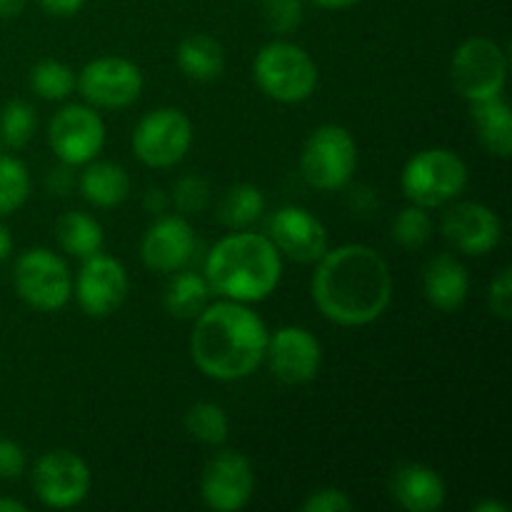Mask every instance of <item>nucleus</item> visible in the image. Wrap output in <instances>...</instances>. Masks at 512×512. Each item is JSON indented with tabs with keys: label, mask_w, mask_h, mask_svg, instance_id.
Returning a JSON list of instances; mask_svg holds the SVG:
<instances>
[{
	"label": "nucleus",
	"mask_w": 512,
	"mask_h": 512,
	"mask_svg": "<svg viewBox=\"0 0 512 512\" xmlns=\"http://www.w3.org/2000/svg\"><path fill=\"white\" fill-rule=\"evenodd\" d=\"M23 503H18V500H0V512H25Z\"/></svg>",
	"instance_id": "44"
},
{
	"label": "nucleus",
	"mask_w": 512,
	"mask_h": 512,
	"mask_svg": "<svg viewBox=\"0 0 512 512\" xmlns=\"http://www.w3.org/2000/svg\"><path fill=\"white\" fill-rule=\"evenodd\" d=\"M128 290V273L118 260L100 253L85 258L78 273V283H75V295L85 313L93 318H105V315L115 313L128 298Z\"/></svg>",
	"instance_id": "15"
},
{
	"label": "nucleus",
	"mask_w": 512,
	"mask_h": 512,
	"mask_svg": "<svg viewBox=\"0 0 512 512\" xmlns=\"http://www.w3.org/2000/svg\"><path fill=\"white\" fill-rule=\"evenodd\" d=\"M10 250H13V240H10L8 230H5L3 225H0V260L8 258Z\"/></svg>",
	"instance_id": "42"
},
{
	"label": "nucleus",
	"mask_w": 512,
	"mask_h": 512,
	"mask_svg": "<svg viewBox=\"0 0 512 512\" xmlns=\"http://www.w3.org/2000/svg\"><path fill=\"white\" fill-rule=\"evenodd\" d=\"M353 510V500L343 493V490L325 488L315 490L305 498L303 512H348Z\"/></svg>",
	"instance_id": "35"
},
{
	"label": "nucleus",
	"mask_w": 512,
	"mask_h": 512,
	"mask_svg": "<svg viewBox=\"0 0 512 512\" xmlns=\"http://www.w3.org/2000/svg\"><path fill=\"white\" fill-rule=\"evenodd\" d=\"M33 488L48 508H75L90 490L88 463L70 450L45 453L35 465Z\"/></svg>",
	"instance_id": "11"
},
{
	"label": "nucleus",
	"mask_w": 512,
	"mask_h": 512,
	"mask_svg": "<svg viewBox=\"0 0 512 512\" xmlns=\"http://www.w3.org/2000/svg\"><path fill=\"white\" fill-rule=\"evenodd\" d=\"M443 233L460 253L485 255L500 243L503 225L483 203H458L445 213Z\"/></svg>",
	"instance_id": "18"
},
{
	"label": "nucleus",
	"mask_w": 512,
	"mask_h": 512,
	"mask_svg": "<svg viewBox=\"0 0 512 512\" xmlns=\"http://www.w3.org/2000/svg\"><path fill=\"white\" fill-rule=\"evenodd\" d=\"M75 85L90 105L115 110L138 100L143 90V75L133 60L110 55L85 65Z\"/></svg>",
	"instance_id": "10"
},
{
	"label": "nucleus",
	"mask_w": 512,
	"mask_h": 512,
	"mask_svg": "<svg viewBox=\"0 0 512 512\" xmlns=\"http://www.w3.org/2000/svg\"><path fill=\"white\" fill-rule=\"evenodd\" d=\"M48 183H50V188L55 190V193L63 195L65 190H68V185H70V175H68V170H65V168L53 170V175H50V178H48Z\"/></svg>",
	"instance_id": "38"
},
{
	"label": "nucleus",
	"mask_w": 512,
	"mask_h": 512,
	"mask_svg": "<svg viewBox=\"0 0 512 512\" xmlns=\"http://www.w3.org/2000/svg\"><path fill=\"white\" fill-rule=\"evenodd\" d=\"M270 370L275 378L285 385H303L318 375L320 343L313 333L298 325H285L275 330L273 338H268V350H265Z\"/></svg>",
	"instance_id": "14"
},
{
	"label": "nucleus",
	"mask_w": 512,
	"mask_h": 512,
	"mask_svg": "<svg viewBox=\"0 0 512 512\" xmlns=\"http://www.w3.org/2000/svg\"><path fill=\"white\" fill-rule=\"evenodd\" d=\"M210 285L198 273H178L165 290V308L175 318H198L208 305Z\"/></svg>",
	"instance_id": "25"
},
{
	"label": "nucleus",
	"mask_w": 512,
	"mask_h": 512,
	"mask_svg": "<svg viewBox=\"0 0 512 512\" xmlns=\"http://www.w3.org/2000/svg\"><path fill=\"white\" fill-rule=\"evenodd\" d=\"M265 208V198L255 185L240 183L225 193L223 203H220V220L223 225L233 230H243L253 225L260 218Z\"/></svg>",
	"instance_id": "26"
},
{
	"label": "nucleus",
	"mask_w": 512,
	"mask_h": 512,
	"mask_svg": "<svg viewBox=\"0 0 512 512\" xmlns=\"http://www.w3.org/2000/svg\"><path fill=\"white\" fill-rule=\"evenodd\" d=\"M55 235L65 253L75 255V258H93L103 248V230H100L98 220L80 210L60 215L55 223Z\"/></svg>",
	"instance_id": "24"
},
{
	"label": "nucleus",
	"mask_w": 512,
	"mask_h": 512,
	"mask_svg": "<svg viewBox=\"0 0 512 512\" xmlns=\"http://www.w3.org/2000/svg\"><path fill=\"white\" fill-rule=\"evenodd\" d=\"M145 208L148 210H153L155 215H160L163 213V208H165V195H163V190H148V195H145Z\"/></svg>",
	"instance_id": "39"
},
{
	"label": "nucleus",
	"mask_w": 512,
	"mask_h": 512,
	"mask_svg": "<svg viewBox=\"0 0 512 512\" xmlns=\"http://www.w3.org/2000/svg\"><path fill=\"white\" fill-rule=\"evenodd\" d=\"M195 250V233L180 215H163L148 228L143 238V263L158 273H175L190 263Z\"/></svg>",
	"instance_id": "17"
},
{
	"label": "nucleus",
	"mask_w": 512,
	"mask_h": 512,
	"mask_svg": "<svg viewBox=\"0 0 512 512\" xmlns=\"http://www.w3.org/2000/svg\"><path fill=\"white\" fill-rule=\"evenodd\" d=\"M260 90L280 103H300L313 95L318 85V68L300 45L275 40L260 48L253 65Z\"/></svg>",
	"instance_id": "5"
},
{
	"label": "nucleus",
	"mask_w": 512,
	"mask_h": 512,
	"mask_svg": "<svg viewBox=\"0 0 512 512\" xmlns=\"http://www.w3.org/2000/svg\"><path fill=\"white\" fill-rule=\"evenodd\" d=\"M25 453L18 443L0 438V480H13L23 475Z\"/></svg>",
	"instance_id": "36"
},
{
	"label": "nucleus",
	"mask_w": 512,
	"mask_h": 512,
	"mask_svg": "<svg viewBox=\"0 0 512 512\" xmlns=\"http://www.w3.org/2000/svg\"><path fill=\"white\" fill-rule=\"evenodd\" d=\"M263 13L275 33H290L298 28L303 8H300V0H263Z\"/></svg>",
	"instance_id": "33"
},
{
	"label": "nucleus",
	"mask_w": 512,
	"mask_h": 512,
	"mask_svg": "<svg viewBox=\"0 0 512 512\" xmlns=\"http://www.w3.org/2000/svg\"><path fill=\"white\" fill-rule=\"evenodd\" d=\"M53 153L65 165H88L105 143V125L93 108L65 105L48 125Z\"/></svg>",
	"instance_id": "12"
},
{
	"label": "nucleus",
	"mask_w": 512,
	"mask_h": 512,
	"mask_svg": "<svg viewBox=\"0 0 512 512\" xmlns=\"http://www.w3.org/2000/svg\"><path fill=\"white\" fill-rule=\"evenodd\" d=\"M185 428L205 445H223L230 435L228 415L215 403H198L185 415Z\"/></svg>",
	"instance_id": "27"
},
{
	"label": "nucleus",
	"mask_w": 512,
	"mask_h": 512,
	"mask_svg": "<svg viewBox=\"0 0 512 512\" xmlns=\"http://www.w3.org/2000/svg\"><path fill=\"white\" fill-rule=\"evenodd\" d=\"M35 133V110L23 100H10L0 113V138L8 148H23Z\"/></svg>",
	"instance_id": "30"
},
{
	"label": "nucleus",
	"mask_w": 512,
	"mask_h": 512,
	"mask_svg": "<svg viewBox=\"0 0 512 512\" xmlns=\"http://www.w3.org/2000/svg\"><path fill=\"white\" fill-rule=\"evenodd\" d=\"M450 78L455 90L470 103L503 93L508 78L505 50L490 38H468L453 55Z\"/></svg>",
	"instance_id": "7"
},
{
	"label": "nucleus",
	"mask_w": 512,
	"mask_h": 512,
	"mask_svg": "<svg viewBox=\"0 0 512 512\" xmlns=\"http://www.w3.org/2000/svg\"><path fill=\"white\" fill-rule=\"evenodd\" d=\"M255 490L253 465L238 450H223L203 470L200 493L208 508L218 512L243 510Z\"/></svg>",
	"instance_id": "13"
},
{
	"label": "nucleus",
	"mask_w": 512,
	"mask_h": 512,
	"mask_svg": "<svg viewBox=\"0 0 512 512\" xmlns=\"http://www.w3.org/2000/svg\"><path fill=\"white\" fill-rule=\"evenodd\" d=\"M475 512H508V505L498 503V500H485V503L475 505Z\"/></svg>",
	"instance_id": "43"
},
{
	"label": "nucleus",
	"mask_w": 512,
	"mask_h": 512,
	"mask_svg": "<svg viewBox=\"0 0 512 512\" xmlns=\"http://www.w3.org/2000/svg\"><path fill=\"white\" fill-rule=\"evenodd\" d=\"M268 338V328L253 310L228 300L205 305L195 318L190 353L208 378L243 380L265 360Z\"/></svg>",
	"instance_id": "2"
},
{
	"label": "nucleus",
	"mask_w": 512,
	"mask_h": 512,
	"mask_svg": "<svg viewBox=\"0 0 512 512\" xmlns=\"http://www.w3.org/2000/svg\"><path fill=\"white\" fill-rule=\"evenodd\" d=\"M193 143V123L178 108H158L145 115L133 133V150L150 168L180 163Z\"/></svg>",
	"instance_id": "9"
},
{
	"label": "nucleus",
	"mask_w": 512,
	"mask_h": 512,
	"mask_svg": "<svg viewBox=\"0 0 512 512\" xmlns=\"http://www.w3.org/2000/svg\"><path fill=\"white\" fill-rule=\"evenodd\" d=\"M315 5H320V8H330V10H343V8H350V5H355L358 0H313Z\"/></svg>",
	"instance_id": "41"
},
{
	"label": "nucleus",
	"mask_w": 512,
	"mask_h": 512,
	"mask_svg": "<svg viewBox=\"0 0 512 512\" xmlns=\"http://www.w3.org/2000/svg\"><path fill=\"white\" fill-rule=\"evenodd\" d=\"M3 145H5V143H3V138H0V155H3Z\"/></svg>",
	"instance_id": "45"
},
{
	"label": "nucleus",
	"mask_w": 512,
	"mask_h": 512,
	"mask_svg": "<svg viewBox=\"0 0 512 512\" xmlns=\"http://www.w3.org/2000/svg\"><path fill=\"white\" fill-rule=\"evenodd\" d=\"M403 193L420 208H440L458 198L468 185V165L448 148L420 150L403 168Z\"/></svg>",
	"instance_id": "4"
},
{
	"label": "nucleus",
	"mask_w": 512,
	"mask_h": 512,
	"mask_svg": "<svg viewBox=\"0 0 512 512\" xmlns=\"http://www.w3.org/2000/svg\"><path fill=\"white\" fill-rule=\"evenodd\" d=\"M45 13L58 15V18H70L85 5V0H38Z\"/></svg>",
	"instance_id": "37"
},
{
	"label": "nucleus",
	"mask_w": 512,
	"mask_h": 512,
	"mask_svg": "<svg viewBox=\"0 0 512 512\" xmlns=\"http://www.w3.org/2000/svg\"><path fill=\"white\" fill-rule=\"evenodd\" d=\"M80 193L98 208H115L130 193V178L118 163H90L80 175Z\"/></svg>",
	"instance_id": "22"
},
{
	"label": "nucleus",
	"mask_w": 512,
	"mask_h": 512,
	"mask_svg": "<svg viewBox=\"0 0 512 512\" xmlns=\"http://www.w3.org/2000/svg\"><path fill=\"white\" fill-rule=\"evenodd\" d=\"M473 120L478 128L480 143L498 158L512 153V118L510 105L500 95L473 103Z\"/></svg>",
	"instance_id": "21"
},
{
	"label": "nucleus",
	"mask_w": 512,
	"mask_h": 512,
	"mask_svg": "<svg viewBox=\"0 0 512 512\" xmlns=\"http://www.w3.org/2000/svg\"><path fill=\"white\" fill-rule=\"evenodd\" d=\"M30 190L28 168L18 158L0 155V215H10L25 203Z\"/></svg>",
	"instance_id": "28"
},
{
	"label": "nucleus",
	"mask_w": 512,
	"mask_h": 512,
	"mask_svg": "<svg viewBox=\"0 0 512 512\" xmlns=\"http://www.w3.org/2000/svg\"><path fill=\"white\" fill-rule=\"evenodd\" d=\"M270 240L298 263H318L328 250V230L303 208H280L270 218Z\"/></svg>",
	"instance_id": "16"
},
{
	"label": "nucleus",
	"mask_w": 512,
	"mask_h": 512,
	"mask_svg": "<svg viewBox=\"0 0 512 512\" xmlns=\"http://www.w3.org/2000/svg\"><path fill=\"white\" fill-rule=\"evenodd\" d=\"M423 293L438 310H458L470 293V278L465 265L453 255H435L423 273Z\"/></svg>",
	"instance_id": "20"
},
{
	"label": "nucleus",
	"mask_w": 512,
	"mask_h": 512,
	"mask_svg": "<svg viewBox=\"0 0 512 512\" xmlns=\"http://www.w3.org/2000/svg\"><path fill=\"white\" fill-rule=\"evenodd\" d=\"M430 235H433V220L425 213V208L413 205V208L400 210L393 223V238L398 240V245L408 250H418L428 243Z\"/></svg>",
	"instance_id": "31"
},
{
	"label": "nucleus",
	"mask_w": 512,
	"mask_h": 512,
	"mask_svg": "<svg viewBox=\"0 0 512 512\" xmlns=\"http://www.w3.org/2000/svg\"><path fill=\"white\" fill-rule=\"evenodd\" d=\"M178 65L188 78L208 83L225 70V50L210 35H188L178 45Z\"/></svg>",
	"instance_id": "23"
},
{
	"label": "nucleus",
	"mask_w": 512,
	"mask_h": 512,
	"mask_svg": "<svg viewBox=\"0 0 512 512\" xmlns=\"http://www.w3.org/2000/svg\"><path fill=\"white\" fill-rule=\"evenodd\" d=\"M28 0H0V18H15L23 13Z\"/></svg>",
	"instance_id": "40"
},
{
	"label": "nucleus",
	"mask_w": 512,
	"mask_h": 512,
	"mask_svg": "<svg viewBox=\"0 0 512 512\" xmlns=\"http://www.w3.org/2000/svg\"><path fill=\"white\" fill-rule=\"evenodd\" d=\"M313 298L320 313L345 328H360L388 310L393 273L383 255L368 245L325 250L313 275Z\"/></svg>",
	"instance_id": "1"
},
{
	"label": "nucleus",
	"mask_w": 512,
	"mask_h": 512,
	"mask_svg": "<svg viewBox=\"0 0 512 512\" xmlns=\"http://www.w3.org/2000/svg\"><path fill=\"white\" fill-rule=\"evenodd\" d=\"M358 165V145L343 125H323L305 140L300 155L303 178L318 190H340Z\"/></svg>",
	"instance_id": "6"
},
{
	"label": "nucleus",
	"mask_w": 512,
	"mask_h": 512,
	"mask_svg": "<svg viewBox=\"0 0 512 512\" xmlns=\"http://www.w3.org/2000/svg\"><path fill=\"white\" fill-rule=\"evenodd\" d=\"M13 278L20 298L43 313L60 310L73 293L68 265L45 248H33L20 255Z\"/></svg>",
	"instance_id": "8"
},
{
	"label": "nucleus",
	"mask_w": 512,
	"mask_h": 512,
	"mask_svg": "<svg viewBox=\"0 0 512 512\" xmlns=\"http://www.w3.org/2000/svg\"><path fill=\"white\" fill-rule=\"evenodd\" d=\"M30 85L45 100H65L75 88V75L60 60H43L30 73Z\"/></svg>",
	"instance_id": "29"
},
{
	"label": "nucleus",
	"mask_w": 512,
	"mask_h": 512,
	"mask_svg": "<svg viewBox=\"0 0 512 512\" xmlns=\"http://www.w3.org/2000/svg\"><path fill=\"white\" fill-rule=\"evenodd\" d=\"M280 250L268 235L233 233L220 240L205 260V280L215 293L235 303L265 300L280 283Z\"/></svg>",
	"instance_id": "3"
},
{
	"label": "nucleus",
	"mask_w": 512,
	"mask_h": 512,
	"mask_svg": "<svg viewBox=\"0 0 512 512\" xmlns=\"http://www.w3.org/2000/svg\"><path fill=\"white\" fill-rule=\"evenodd\" d=\"M488 303H490V310H493L500 320H510L512 315V270L510 268L500 270L498 278L490 283Z\"/></svg>",
	"instance_id": "34"
},
{
	"label": "nucleus",
	"mask_w": 512,
	"mask_h": 512,
	"mask_svg": "<svg viewBox=\"0 0 512 512\" xmlns=\"http://www.w3.org/2000/svg\"><path fill=\"white\" fill-rule=\"evenodd\" d=\"M210 200V188L203 178L198 175H188V178L178 180L173 190V203L180 213L195 215L208 205Z\"/></svg>",
	"instance_id": "32"
},
{
	"label": "nucleus",
	"mask_w": 512,
	"mask_h": 512,
	"mask_svg": "<svg viewBox=\"0 0 512 512\" xmlns=\"http://www.w3.org/2000/svg\"><path fill=\"white\" fill-rule=\"evenodd\" d=\"M390 490L400 508L410 512H433L445 503L443 478L433 468L420 463L400 465L390 480Z\"/></svg>",
	"instance_id": "19"
}]
</instances>
